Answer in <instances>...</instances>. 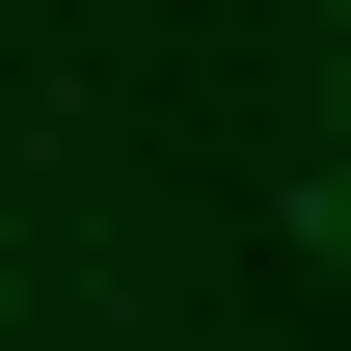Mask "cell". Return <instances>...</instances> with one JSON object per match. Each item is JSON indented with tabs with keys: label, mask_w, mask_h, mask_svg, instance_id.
Listing matches in <instances>:
<instances>
[{
	"label": "cell",
	"mask_w": 351,
	"mask_h": 351,
	"mask_svg": "<svg viewBox=\"0 0 351 351\" xmlns=\"http://www.w3.org/2000/svg\"><path fill=\"white\" fill-rule=\"evenodd\" d=\"M298 243H351V162H324V189H298Z\"/></svg>",
	"instance_id": "1"
}]
</instances>
